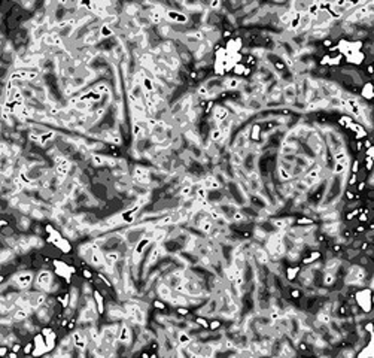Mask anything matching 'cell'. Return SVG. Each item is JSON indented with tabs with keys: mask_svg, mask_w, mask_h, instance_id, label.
<instances>
[{
	"mask_svg": "<svg viewBox=\"0 0 374 358\" xmlns=\"http://www.w3.org/2000/svg\"><path fill=\"white\" fill-rule=\"evenodd\" d=\"M34 284H36V287H37V290L39 291H43V292H49V290H51V287H52V284H54V276H52V273L49 270H41L39 272V275L36 276V281H34Z\"/></svg>",
	"mask_w": 374,
	"mask_h": 358,
	"instance_id": "cell-1",
	"label": "cell"
},
{
	"mask_svg": "<svg viewBox=\"0 0 374 358\" xmlns=\"http://www.w3.org/2000/svg\"><path fill=\"white\" fill-rule=\"evenodd\" d=\"M34 277H33V273L28 270H24V272H20V273H17L14 276V284L18 287V288H21V290H28L30 288V285L33 284Z\"/></svg>",
	"mask_w": 374,
	"mask_h": 358,
	"instance_id": "cell-2",
	"label": "cell"
},
{
	"mask_svg": "<svg viewBox=\"0 0 374 358\" xmlns=\"http://www.w3.org/2000/svg\"><path fill=\"white\" fill-rule=\"evenodd\" d=\"M212 120L216 122V124H219L221 121H224L225 118H228L230 116V112H228V109L225 108V106H222V105H215V108H213V110H212Z\"/></svg>",
	"mask_w": 374,
	"mask_h": 358,
	"instance_id": "cell-3",
	"label": "cell"
},
{
	"mask_svg": "<svg viewBox=\"0 0 374 358\" xmlns=\"http://www.w3.org/2000/svg\"><path fill=\"white\" fill-rule=\"evenodd\" d=\"M156 292H158V296H160V298H161L163 302H170L171 296H173V290H171L165 282H164V284H160L156 287Z\"/></svg>",
	"mask_w": 374,
	"mask_h": 358,
	"instance_id": "cell-4",
	"label": "cell"
},
{
	"mask_svg": "<svg viewBox=\"0 0 374 358\" xmlns=\"http://www.w3.org/2000/svg\"><path fill=\"white\" fill-rule=\"evenodd\" d=\"M282 96L285 97L286 103H291V105H294V103H295V100H297V91H295L294 84H288V85L283 88Z\"/></svg>",
	"mask_w": 374,
	"mask_h": 358,
	"instance_id": "cell-5",
	"label": "cell"
},
{
	"mask_svg": "<svg viewBox=\"0 0 374 358\" xmlns=\"http://www.w3.org/2000/svg\"><path fill=\"white\" fill-rule=\"evenodd\" d=\"M201 185H203L207 191H210V189H219V187H221V184L218 182V179H216L215 176H212V175L204 176L203 181H201Z\"/></svg>",
	"mask_w": 374,
	"mask_h": 358,
	"instance_id": "cell-6",
	"label": "cell"
},
{
	"mask_svg": "<svg viewBox=\"0 0 374 358\" xmlns=\"http://www.w3.org/2000/svg\"><path fill=\"white\" fill-rule=\"evenodd\" d=\"M118 340H121L124 343H130V342H131V328H130L127 324H122L119 327Z\"/></svg>",
	"mask_w": 374,
	"mask_h": 358,
	"instance_id": "cell-7",
	"label": "cell"
},
{
	"mask_svg": "<svg viewBox=\"0 0 374 358\" xmlns=\"http://www.w3.org/2000/svg\"><path fill=\"white\" fill-rule=\"evenodd\" d=\"M17 227L20 228V231H28L30 227H31V221H30L28 215H22V213H21V215L17 218Z\"/></svg>",
	"mask_w": 374,
	"mask_h": 358,
	"instance_id": "cell-8",
	"label": "cell"
},
{
	"mask_svg": "<svg viewBox=\"0 0 374 358\" xmlns=\"http://www.w3.org/2000/svg\"><path fill=\"white\" fill-rule=\"evenodd\" d=\"M361 94L364 97V100H370V99H374V85L371 82H365L362 85V91Z\"/></svg>",
	"mask_w": 374,
	"mask_h": 358,
	"instance_id": "cell-9",
	"label": "cell"
},
{
	"mask_svg": "<svg viewBox=\"0 0 374 358\" xmlns=\"http://www.w3.org/2000/svg\"><path fill=\"white\" fill-rule=\"evenodd\" d=\"M312 17L307 14V12H304V14H301V18H300V30H303V32H306V30H309V28L312 27Z\"/></svg>",
	"mask_w": 374,
	"mask_h": 358,
	"instance_id": "cell-10",
	"label": "cell"
},
{
	"mask_svg": "<svg viewBox=\"0 0 374 358\" xmlns=\"http://www.w3.org/2000/svg\"><path fill=\"white\" fill-rule=\"evenodd\" d=\"M112 36H115V30L110 26H108V24H100V37L109 39Z\"/></svg>",
	"mask_w": 374,
	"mask_h": 358,
	"instance_id": "cell-11",
	"label": "cell"
},
{
	"mask_svg": "<svg viewBox=\"0 0 374 358\" xmlns=\"http://www.w3.org/2000/svg\"><path fill=\"white\" fill-rule=\"evenodd\" d=\"M91 163L94 164V167H103V166H106V155L93 154L91 155Z\"/></svg>",
	"mask_w": 374,
	"mask_h": 358,
	"instance_id": "cell-12",
	"label": "cell"
},
{
	"mask_svg": "<svg viewBox=\"0 0 374 358\" xmlns=\"http://www.w3.org/2000/svg\"><path fill=\"white\" fill-rule=\"evenodd\" d=\"M347 166H349V158H346L344 161H338L334 164V173L335 175H341L347 170Z\"/></svg>",
	"mask_w": 374,
	"mask_h": 358,
	"instance_id": "cell-13",
	"label": "cell"
},
{
	"mask_svg": "<svg viewBox=\"0 0 374 358\" xmlns=\"http://www.w3.org/2000/svg\"><path fill=\"white\" fill-rule=\"evenodd\" d=\"M93 297L95 298L94 302L97 303V311H98V313H100V315L104 313V303H103V297L100 296V292H98V291H94Z\"/></svg>",
	"mask_w": 374,
	"mask_h": 358,
	"instance_id": "cell-14",
	"label": "cell"
},
{
	"mask_svg": "<svg viewBox=\"0 0 374 358\" xmlns=\"http://www.w3.org/2000/svg\"><path fill=\"white\" fill-rule=\"evenodd\" d=\"M246 219H247V215H246L243 210H236L234 215H233V218H231L233 223H243V221H246Z\"/></svg>",
	"mask_w": 374,
	"mask_h": 358,
	"instance_id": "cell-15",
	"label": "cell"
},
{
	"mask_svg": "<svg viewBox=\"0 0 374 358\" xmlns=\"http://www.w3.org/2000/svg\"><path fill=\"white\" fill-rule=\"evenodd\" d=\"M286 275H288V279H295V277L300 275V266H292V267H288L286 269Z\"/></svg>",
	"mask_w": 374,
	"mask_h": 358,
	"instance_id": "cell-16",
	"label": "cell"
},
{
	"mask_svg": "<svg viewBox=\"0 0 374 358\" xmlns=\"http://www.w3.org/2000/svg\"><path fill=\"white\" fill-rule=\"evenodd\" d=\"M277 175H279V179H280V181H288V179H291V178H292L291 172H288L286 169L280 167V166H279V169H277Z\"/></svg>",
	"mask_w": 374,
	"mask_h": 358,
	"instance_id": "cell-17",
	"label": "cell"
},
{
	"mask_svg": "<svg viewBox=\"0 0 374 358\" xmlns=\"http://www.w3.org/2000/svg\"><path fill=\"white\" fill-rule=\"evenodd\" d=\"M30 216H31V218H34V219H37V221H41V219H43L46 215H45V213H43V212L39 209V208H33V209L30 210Z\"/></svg>",
	"mask_w": 374,
	"mask_h": 358,
	"instance_id": "cell-18",
	"label": "cell"
},
{
	"mask_svg": "<svg viewBox=\"0 0 374 358\" xmlns=\"http://www.w3.org/2000/svg\"><path fill=\"white\" fill-rule=\"evenodd\" d=\"M347 158V154L344 149H340V151H337V152H334V161L338 163V161H344Z\"/></svg>",
	"mask_w": 374,
	"mask_h": 358,
	"instance_id": "cell-19",
	"label": "cell"
},
{
	"mask_svg": "<svg viewBox=\"0 0 374 358\" xmlns=\"http://www.w3.org/2000/svg\"><path fill=\"white\" fill-rule=\"evenodd\" d=\"M307 14L310 15L312 18H314L316 15L319 14V7H318V3H310V5H309V9H307Z\"/></svg>",
	"mask_w": 374,
	"mask_h": 358,
	"instance_id": "cell-20",
	"label": "cell"
},
{
	"mask_svg": "<svg viewBox=\"0 0 374 358\" xmlns=\"http://www.w3.org/2000/svg\"><path fill=\"white\" fill-rule=\"evenodd\" d=\"M195 324H197L198 327H203V328H209V321H207L203 315H198V316L195 318Z\"/></svg>",
	"mask_w": 374,
	"mask_h": 358,
	"instance_id": "cell-21",
	"label": "cell"
},
{
	"mask_svg": "<svg viewBox=\"0 0 374 358\" xmlns=\"http://www.w3.org/2000/svg\"><path fill=\"white\" fill-rule=\"evenodd\" d=\"M295 223L298 224V227H301V225H312L313 219L312 218H307V216H301V218H297Z\"/></svg>",
	"mask_w": 374,
	"mask_h": 358,
	"instance_id": "cell-22",
	"label": "cell"
},
{
	"mask_svg": "<svg viewBox=\"0 0 374 358\" xmlns=\"http://www.w3.org/2000/svg\"><path fill=\"white\" fill-rule=\"evenodd\" d=\"M289 294H291V298H292V300H300V298H301V291H300L298 288H295V287H291V288H289Z\"/></svg>",
	"mask_w": 374,
	"mask_h": 358,
	"instance_id": "cell-23",
	"label": "cell"
},
{
	"mask_svg": "<svg viewBox=\"0 0 374 358\" xmlns=\"http://www.w3.org/2000/svg\"><path fill=\"white\" fill-rule=\"evenodd\" d=\"M367 188V181H362V179H359L358 182H356V188H355V193H362L364 189Z\"/></svg>",
	"mask_w": 374,
	"mask_h": 358,
	"instance_id": "cell-24",
	"label": "cell"
},
{
	"mask_svg": "<svg viewBox=\"0 0 374 358\" xmlns=\"http://www.w3.org/2000/svg\"><path fill=\"white\" fill-rule=\"evenodd\" d=\"M310 346H312V345H309L306 340H300L298 342V349L301 352H307L309 349H310Z\"/></svg>",
	"mask_w": 374,
	"mask_h": 358,
	"instance_id": "cell-25",
	"label": "cell"
},
{
	"mask_svg": "<svg viewBox=\"0 0 374 358\" xmlns=\"http://www.w3.org/2000/svg\"><path fill=\"white\" fill-rule=\"evenodd\" d=\"M331 251H333V254H335V255H338V254H343V245L337 242V243H334V245H333Z\"/></svg>",
	"mask_w": 374,
	"mask_h": 358,
	"instance_id": "cell-26",
	"label": "cell"
},
{
	"mask_svg": "<svg viewBox=\"0 0 374 358\" xmlns=\"http://www.w3.org/2000/svg\"><path fill=\"white\" fill-rule=\"evenodd\" d=\"M221 327H222V322H221L219 319H213V321L209 322V328H210V330H218Z\"/></svg>",
	"mask_w": 374,
	"mask_h": 358,
	"instance_id": "cell-27",
	"label": "cell"
},
{
	"mask_svg": "<svg viewBox=\"0 0 374 358\" xmlns=\"http://www.w3.org/2000/svg\"><path fill=\"white\" fill-rule=\"evenodd\" d=\"M176 312H177V315H180V316H186V315L189 313V311H188L186 306H177Z\"/></svg>",
	"mask_w": 374,
	"mask_h": 358,
	"instance_id": "cell-28",
	"label": "cell"
},
{
	"mask_svg": "<svg viewBox=\"0 0 374 358\" xmlns=\"http://www.w3.org/2000/svg\"><path fill=\"white\" fill-rule=\"evenodd\" d=\"M344 199H346V202H350V200H355V191H352V189L349 188L344 191Z\"/></svg>",
	"mask_w": 374,
	"mask_h": 358,
	"instance_id": "cell-29",
	"label": "cell"
},
{
	"mask_svg": "<svg viewBox=\"0 0 374 358\" xmlns=\"http://www.w3.org/2000/svg\"><path fill=\"white\" fill-rule=\"evenodd\" d=\"M362 145H364V151H367V149H370L373 146V142H371V139L365 137V139H362Z\"/></svg>",
	"mask_w": 374,
	"mask_h": 358,
	"instance_id": "cell-30",
	"label": "cell"
},
{
	"mask_svg": "<svg viewBox=\"0 0 374 358\" xmlns=\"http://www.w3.org/2000/svg\"><path fill=\"white\" fill-rule=\"evenodd\" d=\"M358 181H359V179H358V173H352V175H350V178H349V181H347V184L352 187V185H355Z\"/></svg>",
	"mask_w": 374,
	"mask_h": 358,
	"instance_id": "cell-31",
	"label": "cell"
},
{
	"mask_svg": "<svg viewBox=\"0 0 374 358\" xmlns=\"http://www.w3.org/2000/svg\"><path fill=\"white\" fill-rule=\"evenodd\" d=\"M359 167H361V166H359V161H358V160H353L350 172H352V173H358V172H359Z\"/></svg>",
	"mask_w": 374,
	"mask_h": 358,
	"instance_id": "cell-32",
	"label": "cell"
},
{
	"mask_svg": "<svg viewBox=\"0 0 374 358\" xmlns=\"http://www.w3.org/2000/svg\"><path fill=\"white\" fill-rule=\"evenodd\" d=\"M221 6H222L221 2H212V3H209V7H210V9H215V11H212V12H216V9H219Z\"/></svg>",
	"mask_w": 374,
	"mask_h": 358,
	"instance_id": "cell-33",
	"label": "cell"
},
{
	"mask_svg": "<svg viewBox=\"0 0 374 358\" xmlns=\"http://www.w3.org/2000/svg\"><path fill=\"white\" fill-rule=\"evenodd\" d=\"M154 306H155L156 309H161V311L165 309V304H164L163 302H160V300H155V302H154Z\"/></svg>",
	"mask_w": 374,
	"mask_h": 358,
	"instance_id": "cell-34",
	"label": "cell"
},
{
	"mask_svg": "<svg viewBox=\"0 0 374 358\" xmlns=\"http://www.w3.org/2000/svg\"><path fill=\"white\" fill-rule=\"evenodd\" d=\"M322 47H324V48H331V47H333V39H324V42H322Z\"/></svg>",
	"mask_w": 374,
	"mask_h": 358,
	"instance_id": "cell-35",
	"label": "cell"
},
{
	"mask_svg": "<svg viewBox=\"0 0 374 358\" xmlns=\"http://www.w3.org/2000/svg\"><path fill=\"white\" fill-rule=\"evenodd\" d=\"M222 37L224 39H230L231 37V30H224L222 32Z\"/></svg>",
	"mask_w": 374,
	"mask_h": 358,
	"instance_id": "cell-36",
	"label": "cell"
},
{
	"mask_svg": "<svg viewBox=\"0 0 374 358\" xmlns=\"http://www.w3.org/2000/svg\"><path fill=\"white\" fill-rule=\"evenodd\" d=\"M367 200H374V189H370L367 193Z\"/></svg>",
	"mask_w": 374,
	"mask_h": 358,
	"instance_id": "cell-37",
	"label": "cell"
},
{
	"mask_svg": "<svg viewBox=\"0 0 374 358\" xmlns=\"http://www.w3.org/2000/svg\"><path fill=\"white\" fill-rule=\"evenodd\" d=\"M9 224H7V221H5V219H0V230H3L5 227H7Z\"/></svg>",
	"mask_w": 374,
	"mask_h": 358,
	"instance_id": "cell-38",
	"label": "cell"
},
{
	"mask_svg": "<svg viewBox=\"0 0 374 358\" xmlns=\"http://www.w3.org/2000/svg\"><path fill=\"white\" fill-rule=\"evenodd\" d=\"M84 276L87 277V279H91V277H93V275H91V272H89V270H84Z\"/></svg>",
	"mask_w": 374,
	"mask_h": 358,
	"instance_id": "cell-39",
	"label": "cell"
},
{
	"mask_svg": "<svg viewBox=\"0 0 374 358\" xmlns=\"http://www.w3.org/2000/svg\"><path fill=\"white\" fill-rule=\"evenodd\" d=\"M30 351H31V343H27V345H26V349H24V352H26V354H30Z\"/></svg>",
	"mask_w": 374,
	"mask_h": 358,
	"instance_id": "cell-40",
	"label": "cell"
},
{
	"mask_svg": "<svg viewBox=\"0 0 374 358\" xmlns=\"http://www.w3.org/2000/svg\"><path fill=\"white\" fill-rule=\"evenodd\" d=\"M12 348H14V351H15V352H18V351L21 349V345H20V343H14V346H12Z\"/></svg>",
	"mask_w": 374,
	"mask_h": 358,
	"instance_id": "cell-41",
	"label": "cell"
},
{
	"mask_svg": "<svg viewBox=\"0 0 374 358\" xmlns=\"http://www.w3.org/2000/svg\"><path fill=\"white\" fill-rule=\"evenodd\" d=\"M6 354V346H2L0 348V355H5Z\"/></svg>",
	"mask_w": 374,
	"mask_h": 358,
	"instance_id": "cell-42",
	"label": "cell"
},
{
	"mask_svg": "<svg viewBox=\"0 0 374 358\" xmlns=\"http://www.w3.org/2000/svg\"><path fill=\"white\" fill-rule=\"evenodd\" d=\"M17 355H18V354H17L15 351L14 352H9V357H17Z\"/></svg>",
	"mask_w": 374,
	"mask_h": 358,
	"instance_id": "cell-43",
	"label": "cell"
}]
</instances>
